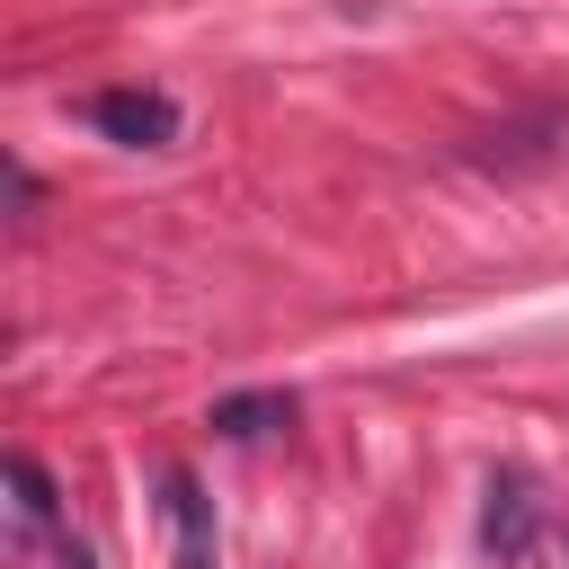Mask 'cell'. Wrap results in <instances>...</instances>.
<instances>
[{
	"instance_id": "cell-3",
	"label": "cell",
	"mask_w": 569,
	"mask_h": 569,
	"mask_svg": "<svg viewBox=\"0 0 569 569\" xmlns=\"http://www.w3.org/2000/svg\"><path fill=\"white\" fill-rule=\"evenodd\" d=\"M213 436H276V427H293V391H222L213 400V418H204Z\"/></svg>"
},
{
	"instance_id": "cell-2",
	"label": "cell",
	"mask_w": 569,
	"mask_h": 569,
	"mask_svg": "<svg viewBox=\"0 0 569 569\" xmlns=\"http://www.w3.org/2000/svg\"><path fill=\"white\" fill-rule=\"evenodd\" d=\"M533 533H542V498L525 471H498L489 480V507H480V542L498 560H533Z\"/></svg>"
},
{
	"instance_id": "cell-1",
	"label": "cell",
	"mask_w": 569,
	"mask_h": 569,
	"mask_svg": "<svg viewBox=\"0 0 569 569\" xmlns=\"http://www.w3.org/2000/svg\"><path fill=\"white\" fill-rule=\"evenodd\" d=\"M89 124L107 142H124V151H169L178 142V107L160 89H98L89 98Z\"/></svg>"
},
{
	"instance_id": "cell-4",
	"label": "cell",
	"mask_w": 569,
	"mask_h": 569,
	"mask_svg": "<svg viewBox=\"0 0 569 569\" xmlns=\"http://www.w3.org/2000/svg\"><path fill=\"white\" fill-rule=\"evenodd\" d=\"M9 489H18V516H36V525L53 516V480H44L27 453H9Z\"/></svg>"
}]
</instances>
